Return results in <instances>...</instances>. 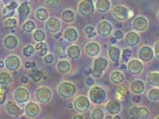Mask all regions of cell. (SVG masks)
Wrapping results in <instances>:
<instances>
[{
    "mask_svg": "<svg viewBox=\"0 0 159 119\" xmlns=\"http://www.w3.org/2000/svg\"><path fill=\"white\" fill-rule=\"evenodd\" d=\"M155 118H159V117H156Z\"/></svg>",
    "mask_w": 159,
    "mask_h": 119,
    "instance_id": "obj_1",
    "label": "cell"
}]
</instances>
